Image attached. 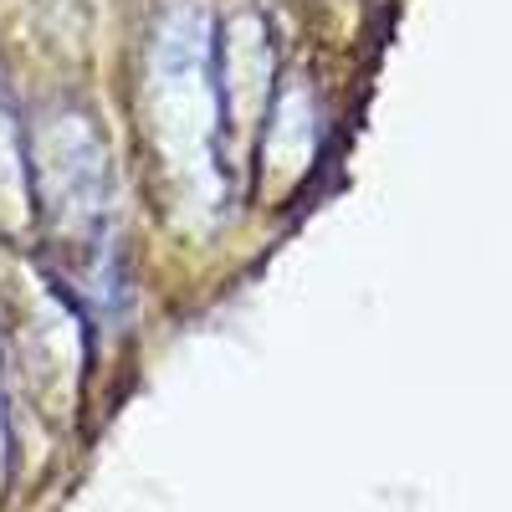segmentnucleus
<instances>
[{"label":"nucleus","instance_id":"1","mask_svg":"<svg viewBox=\"0 0 512 512\" xmlns=\"http://www.w3.org/2000/svg\"><path fill=\"white\" fill-rule=\"evenodd\" d=\"M221 67L200 0H169L149 41V139L180 221L205 231L226 205L221 180Z\"/></svg>","mask_w":512,"mask_h":512},{"label":"nucleus","instance_id":"2","mask_svg":"<svg viewBox=\"0 0 512 512\" xmlns=\"http://www.w3.org/2000/svg\"><path fill=\"white\" fill-rule=\"evenodd\" d=\"M31 190H36V221H47L72 246H103L108 241V149L98 128L77 108L57 103L31 123Z\"/></svg>","mask_w":512,"mask_h":512},{"label":"nucleus","instance_id":"3","mask_svg":"<svg viewBox=\"0 0 512 512\" xmlns=\"http://www.w3.org/2000/svg\"><path fill=\"white\" fill-rule=\"evenodd\" d=\"M36 221V190H31V139L26 123L0 82V231L21 236Z\"/></svg>","mask_w":512,"mask_h":512},{"label":"nucleus","instance_id":"4","mask_svg":"<svg viewBox=\"0 0 512 512\" xmlns=\"http://www.w3.org/2000/svg\"><path fill=\"white\" fill-rule=\"evenodd\" d=\"M318 149V108H313V93L303 88V82H287L282 93H272V139H267V164L287 169L292 175H303L308 159Z\"/></svg>","mask_w":512,"mask_h":512},{"label":"nucleus","instance_id":"5","mask_svg":"<svg viewBox=\"0 0 512 512\" xmlns=\"http://www.w3.org/2000/svg\"><path fill=\"white\" fill-rule=\"evenodd\" d=\"M0 466H6V415H0Z\"/></svg>","mask_w":512,"mask_h":512}]
</instances>
